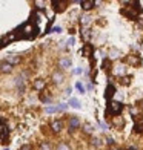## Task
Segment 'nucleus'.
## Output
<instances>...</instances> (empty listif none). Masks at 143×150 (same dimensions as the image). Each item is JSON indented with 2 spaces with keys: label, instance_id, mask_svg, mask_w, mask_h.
Returning a JSON list of instances; mask_svg holds the SVG:
<instances>
[{
  "label": "nucleus",
  "instance_id": "f257e3e1",
  "mask_svg": "<svg viewBox=\"0 0 143 150\" xmlns=\"http://www.w3.org/2000/svg\"><path fill=\"white\" fill-rule=\"evenodd\" d=\"M34 31H37V26L35 25H31V23H26L23 28H22V37L23 38H32L37 35V32H34Z\"/></svg>",
  "mask_w": 143,
  "mask_h": 150
},
{
  "label": "nucleus",
  "instance_id": "f03ea898",
  "mask_svg": "<svg viewBox=\"0 0 143 150\" xmlns=\"http://www.w3.org/2000/svg\"><path fill=\"white\" fill-rule=\"evenodd\" d=\"M122 103H119V101H111V104H109V110L112 112V113H119L120 110H122Z\"/></svg>",
  "mask_w": 143,
  "mask_h": 150
},
{
  "label": "nucleus",
  "instance_id": "7ed1b4c3",
  "mask_svg": "<svg viewBox=\"0 0 143 150\" xmlns=\"http://www.w3.org/2000/svg\"><path fill=\"white\" fill-rule=\"evenodd\" d=\"M52 5H54V9L57 12H63L66 5H68V2H52Z\"/></svg>",
  "mask_w": 143,
  "mask_h": 150
},
{
  "label": "nucleus",
  "instance_id": "20e7f679",
  "mask_svg": "<svg viewBox=\"0 0 143 150\" xmlns=\"http://www.w3.org/2000/svg\"><path fill=\"white\" fill-rule=\"evenodd\" d=\"M126 61H128L131 66H139V64H140V58H139L137 55H129V57L126 58Z\"/></svg>",
  "mask_w": 143,
  "mask_h": 150
},
{
  "label": "nucleus",
  "instance_id": "39448f33",
  "mask_svg": "<svg viewBox=\"0 0 143 150\" xmlns=\"http://www.w3.org/2000/svg\"><path fill=\"white\" fill-rule=\"evenodd\" d=\"M80 3H82V8H83L85 11H89V9H91V8L95 5L94 0H83V2H80Z\"/></svg>",
  "mask_w": 143,
  "mask_h": 150
},
{
  "label": "nucleus",
  "instance_id": "423d86ee",
  "mask_svg": "<svg viewBox=\"0 0 143 150\" xmlns=\"http://www.w3.org/2000/svg\"><path fill=\"white\" fill-rule=\"evenodd\" d=\"M78 124H80V121H78L75 117H72V118L69 120V132H72L75 127H78Z\"/></svg>",
  "mask_w": 143,
  "mask_h": 150
},
{
  "label": "nucleus",
  "instance_id": "0eeeda50",
  "mask_svg": "<svg viewBox=\"0 0 143 150\" xmlns=\"http://www.w3.org/2000/svg\"><path fill=\"white\" fill-rule=\"evenodd\" d=\"M114 74H115V75H123V74H126V67H125L123 64L115 66V67H114Z\"/></svg>",
  "mask_w": 143,
  "mask_h": 150
},
{
  "label": "nucleus",
  "instance_id": "6e6552de",
  "mask_svg": "<svg viewBox=\"0 0 143 150\" xmlns=\"http://www.w3.org/2000/svg\"><path fill=\"white\" fill-rule=\"evenodd\" d=\"M62 127H63V122H62V121H54V122L51 124V129L54 130V132H60Z\"/></svg>",
  "mask_w": 143,
  "mask_h": 150
},
{
  "label": "nucleus",
  "instance_id": "1a4fd4ad",
  "mask_svg": "<svg viewBox=\"0 0 143 150\" xmlns=\"http://www.w3.org/2000/svg\"><path fill=\"white\" fill-rule=\"evenodd\" d=\"M112 122H114V126H117V127H123L125 120H123L122 117H114V118H112Z\"/></svg>",
  "mask_w": 143,
  "mask_h": 150
},
{
  "label": "nucleus",
  "instance_id": "9d476101",
  "mask_svg": "<svg viewBox=\"0 0 143 150\" xmlns=\"http://www.w3.org/2000/svg\"><path fill=\"white\" fill-rule=\"evenodd\" d=\"M71 64H72V61H71V58H62L60 60V66L66 69V67H71Z\"/></svg>",
  "mask_w": 143,
  "mask_h": 150
},
{
  "label": "nucleus",
  "instance_id": "9b49d317",
  "mask_svg": "<svg viewBox=\"0 0 143 150\" xmlns=\"http://www.w3.org/2000/svg\"><path fill=\"white\" fill-rule=\"evenodd\" d=\"M43 87H45V80H35V81H34V89L42 90Z\"/></svg>",
  "mask_w": 143,
  "mask_h": 150
},
{
  "label": "nucleus",
  "instance_id": "f8f14e48",
  "mask_svg": "<svg viewBox=\"0 0 143 150\" xmlns=\"http://www.w3.org/2000/svg\"><path fill=\"white\" fill-rule=\"evenodd\" d=\"M20 61V58L17 57V55H11V57H8V63L9 64H17Z\"/></svg>",
  "mask_w": 143,
  "mask_h": 150
},
{
  "label": "nucleus",
  "instance_id": "ddd939ff",
  "mask_svg": "<svg viewBox=\"0 0 143 150\" xmlns=\"http://www.w3.org/2000/svg\"><path fill=\"white\" fill-rule=\"evenodd\" d=\"M2 72H11V64L9 63H6V61H3L2 63Z\"/></svg>",
  "mask_w": 143,
  "mask_h": 150
},
{
  "label": "nucleus",
  "instance_id": "4468645a",
  "mask_svg": "<svg viewBox=\"0 0 143 150\" xmlns=\"http://www.w3.org/2000/svg\"><path fill=\"white\" fill-rule=\"evenodd\" d=\"M82 54H83L85 57H89V55H91V46H89V45L85 46V48L82 49Z\"/></svg>",
  "mask_w": 143,
  "mask_h": 150
},
{
  "label": "nucleus",
  "instance_id": "2eb2a0df",
  "mask_svg": "<svg viewBox=\"0 0 143 150\" xmlns=\"http://www.w3.org/2000/svg\"><path fill=\"white\" fill-rule=\"evenodd\" d=\"M136 130L137 132H143V120H137V122H136Z\"/></svg>",
  "mask_w": 143,
  "mask_h": 150
},
{
  "label": "nucleus",
  "instance_id": "dca6fc26",
  "mask_svg": "<svg viewBox=\"0 0 143 150\" xmlns=\"http://www.w3.org/2000/svg\"><path fill=\"white\" fill-rule=\"evenodd\" d=\"M69 106H72L74 109H78V107H80V104H78V101H77L75 98H71V100H69Z\"/></svg>",
  "mask_w": 143,
  "mask_h": 150
},
{
  "label": "nucleus",
  "instance_id": "f3484780",
  "mask_svg": "<svg viewBox=\"0 0 143 150\" xmlns=\"http://www.w3.org/2000/svg\"><path fill=\"white\" fill-rule=\"evenodd\" d=\"M54 81L56 83H62L63 81V75L62 74H54Z\"/></svg>",
  "mask_w": 143,
  "mask_h": 150
},
{
  "label": "nucleus",
  "instance_id": "a211bd4d",
  "mask_svg": "<svg viewBox=\"0 0 143 150\" xmlns=\"http://www.w3.org/2000/svg\"><path fill=\"white\" fill-rule=\"evenodd\" d=\"M75 87H77V90H80V93H85V86L82 83H75Z\"/></svg>",
  "mask_w": 143,
  "mask_h": 150
},
{
  "label": "nucleus",
  "instance_id": "6ab92c4d",
  "mask_svg": "<svg viewBox=\"0 0 143 150\" xmlns=\"http://www.w3.org/2000/svg\"><path fill=\"white\" fill-rule=\"evenodd\" d=\"M57 110H60L59 107H46V109H45V112H46V113H56Z\"/></svg>",
  "mask_w": 143,
  "mask_h": 150
},
{
  "label": "nucleus",
  "instance_id": "aec40b11",
  "mask_svg": "<svg viewBox=\"0 0 143 150\" xmlns=\"http://www.w3.org/2000/svg\"><path fill=\"white\" fill-rule=\"evenodd\" d=\"M89 22H91V17H89V15H88V14H86V15H83V17H82V23H83V25H88V23H89Z\"/></svg>",
  "mask_w": 143,
  "mask_h": 150
},
{
  "label": "nucleus",
  "instance_id": "412c9836",
  "mask_svg": "<svg viewBox=\"0 0 143 150\" xmlns=\"http://www.w3.org/2000/svg\"><path fill=\"white\" fill-rule=\"evenodd\" d=\"M112 95H114V87L109 86V87H108V93H106V96H108V98H111Z\"/></svg>",
  "mask_w": 143,
  "mask_h": 150
},
{
  "label": "nucleus",
  "instance_id": "4be33fe9",
  "mask_svg": "<svg viewBox=\"0 0 143 150\" xmlns=\"http://www.w3.org/2000/svg\"><path fill=\"white\" fill-rule=\"evenodd\" d=\"M120 83H122V84H128V83H129V78H128V77H123L122 80H120Z\"/></svg>",
  "mask_w": 143,
  "mask_h": 150
},
{
  "label": "nucleus",
  "instance_id": "5701e85b",
  "mask_svg": "<svg viewBox=\"0 0 143 150\" xmlns=\"http://www.w3.org/2000/svg\"><path fill=\"white\" fill-rule=\"evenodd\" d=\"M131 113H132V115H134V117L137 118V113H139V109H137V107H132V109H131Z\"/></svg>",
  "mask_w": 143,
  "mask_h": 150
},
{
  "label": "nucleus",
  "instance_id": "b1692460",
  "mask_svg": "<svg viewBox=\"0 0 143 150\" xmlns=\"http://www.w3.org/2000/svg\"><path fill=\"white\" fill-rule=\"evenodd\" d=\"M86 133H92V127L91 126H85V129H83Z\"/></svg>",
  "mask_w": 143,
  "mask_h": 150
},
{
  "label": "nucleus",
  "instance_id": "393cba45",
  "mask_svg": "<svg viewBox=\"0 0 143 150\" xmlns=\"http://www.w3.org/2000/svg\"><path fill=\"white\" fill-rule=\"evenodd\" d=\"M51 32H62V28L60 26H54V28L51 29Z\"/></svg>",
  "mask_w": 143,
  "mask_h": 150
},
{
  "label": "nucleus",
  "instance_id": "a878e982",
  "mask_svg": "<svg viewBox=\"0 0 143 150\" xmlns=\"http://www.w3.org/2000/svg\"><path fill=\"white\" fill-rule=\"evenodd\" d=\"M59 150H69V147L65 146V144H60V146H59Z\"/></svg>",
  "mask_w": 143,
  "mask_h": 150
},
{
  "label": "nucleus",
  "instance_id": "bb28decb",
  "mask_svg": "<svg viewBox=\"0 0 143 150\" xmlns=\"http://www.w3.org/2000/svg\"><path fill=\"white\" fill-rule=\"evenodd\" d=\"M68 43H69L71 46H72L74 43H75V38H74V37H69V38H68Z\"/></svg>",
  "mask_w": 143,
  "mask_h": 150
},
{
  "label": "nucleus",
  "instance_id": "cd10ccee",
  "mask_svg": "<svg viewBox=\"0 0 143 150\" xmlns=\"http://www.w3.org/2000/svg\"><path fill=\"white\" fill-rule=\"evenodd\" d=\"M111 58H115V57H119V54H117V51H111V55H109Z\"/></svg>",
  "mask_w": 143,
  "mask_h": 150
},
{
  "label": "nucleus",
  "instance_id": "c85d7f7f",
  "mask_svg": "<svg viewBox=\"0 0 143 150\" xmlns=\"http://www.w3.org/2000/svg\"><path fill=\"white\" fill-rule=\"evenodd\" d=\"M51 98H49V96H46V95H42V101H45V103H48Z\"/></svg>",
  "mask_w": 143,
  "mask_h": 150
},
{
  "label": "nucleus",
  "instance_id": "c756f323",
  "mask_svg": "<svg viewBox=\"0 0 143 150\" xmlns=\"http://www.w3.org/2000/svg\"><path fill=\"white\" fill-rule=\"evenodd\" d=\"M103 66H105V69H109V61L105 60V61H103Z\"/></svg>",
  "mask_w": 143,
  "mask_h": 150
},
{
  "label": "nucleus",
  "instance_id": "7c9ffc66",
  "mask_svg": "<svg viewBox=\"0 0 143 150\" xmlns=\"http://www.w3.org/2000/svg\"><path fill=\"white\" fill-rule=\"evenodd\" d=\"M42 150H51V147L48 144H42Z\"/></svg>",
  "mask_w": 143,
  "mask_h": 150
},
{
  "label": "nucleus",
  "instance_id": "2f4dec72",
  "mask_svg": "<svg viewBox=\"0 0 143 150\" xmlns=\"http://www.w3.org/2000/svg\"><path fill=\"white\" fill-rule=\"evenodd\" d=\"M92 144H95V146H100V139H92Z\"/></svg>",
  "mask_w": 143,
  "mask_h": 150
},
{
  "label": "nucleus",
  "instance_id": "473e14b6",
  "mask_svg": "<svg viewBox=\"0 0 143 150\" xmlns=\"http://www.w3.org/2000/svg\"><path fill=\"white\" fill-rule=\"evenodd\" d=\"M59 109H60V110H65V109H66V104H60Z\"/></svg>",
  "mask_w": 143,
  "mask_h": 150
},
{
  "label": "nucleus",
  "instance_id": "72a5a7b5",
  "mask_svg": "<svg viewBox=\"0 0 143 150\" xmlns=\"http://www.w3.org/2000/svg\"><path fill=\"white\" fill-rule=\"evenodd\" d=\"M35 5H39V8H40V9H42V8H43V5H45V3H43V2H35Z\"/></svg>",
  "mask_w": 143,
  "mask_h": 150
},
{
  "label": "nucleus",
  "instance_id": "f704fd0d",
  "mask_svg": "<svg viewBox=\"0 0 143 150\" xmlns=\"http://www.w3.org/2000/svg\"><path fill=\"white\" fill-rule=\"evenodd\" d=\"M22 150H31V149H29V146H25V147H23Z\"/></svg>",
  "mask_w": 143,
  "mask_h": 150
},
{
  "label": "nucleus",
  "instance_id": "c9c22d12",
  "mask_svg": "<svg viewBox=\"0 0 143 150\" xmlns=\"http://www.w3.org/2000/svg\"><path fill=\"white\" fill-rule=\"evenodd\" d=\"M3 150H9V149H6V147H5V149H3Z\"/></svg>",
  "mask_w": 143,
  "mask_h": 150
}]
</instances>
